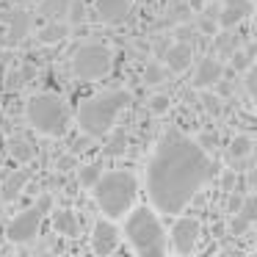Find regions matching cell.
Segmentation results:
<instances>
[{"instance_id": "6da1fadb", "label": "cell", "mask_w": 257, "mask_h": 257, "mask_svg": "<svg viewBox=\"0 0 257 257\" xmlns=\"http://www.w3.org/2000/svg\"><path fill=\"white\" fill-rule=\"evenodd\" d=\"M216 174L207 152L180 130H166L147 163V194L155 210L183 213Z\"/></svg>"}, {"instance_id": "7a4b0ae2", "label": "cell", "mask_w": 257, "mask_h": 257, "mask_svg": "<svg viewBox=\"0 0 257 257\" xmlns=\"http://www.w3.org/2000/svg\"><path fill=\"white\" fill-rule=\"evenodd\" d=\"M130 94L124 89H108V91H97V94L80 100L78 105V124L86 136L91 139H102L111 133V127L116 124L119 113L127 108Z\"/></svg>"}, {"instance_id": "3957f363", "label": "cell", "mask_w": 257, "mask_h": 257, "mask_svg": "<svg viewBox=\"0 0 257 257\" xmlns=\"http://www.w3.org/2000/svg\"><path fill=\"white\" fill-rule=\"evenodd\" d=\"M91 191H94V202L108 218H122L136 202L139 180L130 169H113V172L100 174Z\"/></svg>"}, {"instance_id": "277c9868", "label": "cell", "mask_w": 257, "mask_h": 257, "mask_svg": "<svg viewBox=\"0 0 257 257\" xmlns=\"http://www.w3.org/2000/svg\"><path fill=\"white\" fill-rule=\"evenodd\" d=\"M124 235H127L136 254H163L169 249L161 221L150 207H136L130 213L127 224H124Z\"/></svg>"}, {"instance_id": "5b68a950", "label": "cell", "mask_w": 257, "mask_h": 257, "mask_svg": "<svg viewBox=\"0 0 257 257\" xmlns=\"http://www.w3.org/2000/svg\"><path fill=\"white\" fill-rule=\"evenodd\" d=\"M25 119L34 130H39L42 136H64L67 133V122H69V113L67 105L58 94H34L25 105Z\"/></svg>"}, {"instance_id": "8992f818", "label": "cell", "mask_w": 257, "mask_h": 257, "mask_svg": "<svg viewBox=\"0 0 257 257\" xmlns=\"http://www.w3.org/2000/svg\"><path fill=\"white\" fill-rule=\"evenodd\" d=\"M113 67V53L108 45H83L75 50L72 56V75L83 83H94V80L105 78Z\"/></svg>"}, {"instance_id": "52a82bcc", "label": "cell", "mask_w": 257, "mask_h": 257, "mask_svg": "<svg viewBox=\"0 0 257 257\" xmlns=\"http://www.w3.org/2000/svg\"><path fill=\"white\" fill-rule=\"evenodd\" d=\"M53 207V196L50 194H42L39 202L36 205H31L28 210H23L20 216L12 218V224H9L6 235L12 243H28V240L36 238V232H39L42 221H45V213Z\"/></svg>"}, {"instance_id": "ba28073f", "label": "cell", "mask_w": 257, "mask_h": 257, "mask_svg": "<svg viewBox=\"0 0 257 257\" xmlns=\"http://www.w3.org/2000/svg\"><path fill=\"white\" fill-rule=\"evenodd\" d=\"M199 235H202L199 218H194V216L177 218L174 227H172V246H174V251H177V254H191V251L196 249Z\"/></svg>"}, {"instance_id": "9c48e42d", "label": "cell", "mask_w": 257, "mask_h": 257, "mask_svg": "<svg viewBox=\"0 0 257 257\" xmlns=\"http://www.w3.org/2000/svg\"><path fill=\"white\" fill-rule=\"evenodd\" d=\"M116 246H119V229L108 218H100L91 229V249L97 254H111V251H116Z\"/></svg>"}, {"instance_id": "30bf717a", "label": "cell", "mask_w": 257, "mask_h": 257, "mask_svg": "<svg viewBox=\"0 0 257 257\" xmlns=\"http://www.w3.org/2000/svg\"><path fill=\"white\" fill-rule=\"evenodd\" d=\"M94 12L100 17V23L105 25H119L127 20L130 14V0H97Z\"/></svg>"}, {"instance_id": "8fae6325", "label": "cell", "mask_w": 257, "mask_h": 257, "mask_svg": "<svg viewBox=\"0 0 257 257\" xmlns=\"http://www.w3.org/2000/svg\"><path fill=\"white\" fill-rule=\"evenodd\" d=\"M221 78H224V64L218 61V58L207 56L199 61V67H196V72H194V86L196 89H213V83L221 80Z\"/></svg>"}, {"instance_id": "7c38bea8", "label": "cell", "mask_w": 257, "mask_h": 257, "mask_svg": "<svg viewBox=\"0 0 257 257\" xmlns=\"http://www.w3.org/2000/svg\"><path fill=\"white\" fill-rule=\"evenodd\" d=\"M191 61H194V45H191V42L180 39L177 45L166 47V64H169L172 72H185V69L191 67Z\"/></svg>"}, {"instance_id": "4fadbf2b", "label": "cell", "mask_w": 257, "mask_h": 257, "mask_svg": "<svg viewBox=\"0 0 257 257\" xmlns=\"http://www.w3.org/2000/svg\"><path fill=\"white\" fill-rule=\"evenodd\" d=\"M31 28H34V14L25 12V9H14L12 17H9V42L20 45L31 34Z\"/></svg>"}, {"instance_id": "5bb4252c", "label": "cell", "mask_w": 257, "mask_h": 257, "mask_svg": "<svg viewBox=\"0 0 257 257\" xmlns=\"http://www.w3.org/2000/svg\"><path fill=\"white\" fill-rule=\"evenodd\" d=\"M28 180H31L28 169H17V172H12L6 180H3V185H0V199H3V202H14L25 191Z\"/></svg>"}, {"instance_id": "9a60e30c", "label": "cell", "mask_w": 257, "mask_h": 257, "mask_svg": "<svg viewBox=\"0 0 257 257\" xmlns=\"http://www.w3.org/2000/svg\"><path fill=\"white\" fill-rule=\"evenodd\" d=\"M67 36H69V25L64 23V20H50V23L39 31L42 45H58V42H64Z\"/></svg>"}, {"instance_id": "2e32d148", "label": "cell", "mask_w": 257, "mask_h": 257, "mask_svg": "<svg viewBox=\"0 0 257 257\" xmlns=\"http://www.w3.org/2000/svg\"><path fill=\"white\" fill-rule=\"evenodd\" d=\"M9 152H12V158L20 163H31L36 158V147L31 144L25 136H12V139H9Z\"/></svg>"}, {"instance_id": "e0dca14e", "label": "cell", "mask_w": 257, "mask_h": 257, "mask_svg": "<svg viewBox=\"0 0 257 257\" xmlns=\"http://www.w3.org/2000/svg\"><path fill=\"white\" fill-rule=\"evenodd\" d=\"M53 227H56L58 235H67V238H75L80 232V221L72 210H58L53 216Z\"/></svg>"}, {"instance_id": "ac0fdd59", "label": "cell", "mask_w": 257, "mask_h": 257, "mask_svg": "<svg viewBox=\"0 0 257 257\" xmlns=\"http://www.w3.org/2000/svg\"><path fill=\"white\" fill-rule=\"evenodd\" d=\"M69 6H72V0H42L39 14L45 20H67Z\"/></svg>"}, {"instance_id": "d6986e66", "label": "cell", "mask_w": 257, "mask_h": 257, "mask_svg": "<svg viewBox=\"0 0 257 257\" xmlns=\"http://www.w3.org/2000/svg\"><path fill=\"white\" fill-rule=\"evenodd\" d=\"M251 136H235L232 141H229V150H227V155H229V161H243L246 155L251 152Z\"/></svg>"}, {"instance_id": "ffe728a7", "label": "cell", "mask_w": 257, "mask_h": 257, "mask_svg": "<svg viewBox=\"0 0 257 257\" xmlns=\"http://www.w3.org/2000/svg\"><path fill=\"white\" fill-rule=\"evenodd\" d=\"M34 78V67H23V69H12L9 72V80H6V86L9 89H23L28 80Z\"/></svg>"}, {"instance_id": "44dd1931", "label": "cell", "mask_w": 257, "mask_h": 257, "mask_svg": "<svg viewBox=\"0 0 257 257\" xmlns=\"http://www.w3.org/2000/svg\"><path fill=\"white\" fill-rule=\"evenodd\" d=\"M216 17H218V25H221V28H235V25H238V23H243V14H240V12H235V9H229V6H224L221 9V14H216Z\"/></svg>"}, {"instance_id": "7402d4cb", "label": "cell", "mask_w": 257, "mask_h": 257, "mask_svg": "<svg viewBox=\"0 0 257 257\" xmlns=\"http://www.w3.org/2000/svg\"><path fill=\"white\" fill-rule=\"evenodd\" d=\"M235 213H238V216L240 218H246V221H254V218H257V199H254V194H249V196H246V199H243V205H240V207H235Z\"/></svg>"}, {"instance_id": "603a6c76", "label": "cell", "mask_w": 257, "mask_h": 257, "mask_svg": "<svg viewBox=\"0 0 257 257\" xmlns=\"http://www.w3.org/2000/svg\"><path fill=\"white\" fill-rule=\"evenodd\" d=\"M102 174V169L97 166V163H89V166H80V185L83 188H91V185L97 183V177Z\"/></svg>"}, {"instance_id": "cb8c5ba5", "label": "cell", "mask_w": 257, "mask_h": 257, "mask_svg": "<svg viewBox=\"0 0 257 257\" xmlns=\"http://www.w3.org/2000/svg\"><path fill=\"white\" fill-rule=\"evenodd\" d=\"M163 78H166V69H163L161 64H158V61H150V64H147V69H144V83L155 86V83H161Z\"/></svg>"}, {"instance_id": "d4e9b609", "label": "cell", "mask_w": 257, "mask_h": 257, "mask_svg": "<svg viewBox=\"0 0 257 257\" xmlns=\"http://www.w3.org/2000/svg\"><path fill=\"white\" fill-rule=\"evenodd\" d=\"M124 144H127V133H124V130H116V136H113L105 147V155H122Z\"/></svg>"}, {"instance_id": "484cf974", "label": "cell", "mask_w": 257, "mask_h": 257, "mask_svg": "<svg viewBox=\"0 0 257 257\" xmlns=\"http://www.w3.org/2000/svg\"><path fill=\"white\" fill-rule=\"evenodd\" d=\"M169 108H172V100H169L166 94H155V97L150 100V111H152V113H166Z\"/></svg>"}, {"instance_id": "4316f807", "label": "cell", "mask_w": 257, "mask_h": 257, "mask_svg": "<svg viewBox=\"0 0 257 257\" xmlns=\"http://www.w3.org/2000/svg\"><path fill=\"white\" fill-rule=\"evenodd\" d=\"M243 86H246V94H249V97H254V94H257V72H254V67H246Z\"/></svg>"}, {"instance_id": "83f0119b", "label": "cell", "mask_w": 257, "mask_h": 257, "mask_svg": "<svg viewBox=\"0 0 257 257\" xmlns=\"http://www.w3.org/2000/svg\"><path fill=\"white\" fill-rule=\"evenodd\" d=\"M224 6L235 9V12H240L243 17H249L251 14V0H224Z\"/></svg>"}, {"instance_id": "f1b7e54d", "label": "cell", "mask_w": 257, "mask_h": 257, "mask_svg": "<svg viewBox=\"0 0 257 257\" xmlns=\"http://www.w3.org/2000/svg\"><path fill=\"white\" fill-rule=\"evenodd\" d=\"M216 50L218 53H232L235 50V36H229V34H224V36H218V42H216Z\"/></svg>"}, {"instance_id": "f546056e", "label": "cell", "mask_w": 257, "mask_h": 257, "mask_svg": "<svg viewBox=\"0 0 257 257\" xmlns=\"http://www.w3.org/2000/svg\"><path fill=\"white\" fill-rule=\"evenodd\" d=\"M251 227V224L249 221H246V218H240L238 216V213H235V218H232V224H229V232H232L235 235V238H238V235H243L246 232V229H249Z\"/></svg>"}, {"instance_id": "4dcf8cb0", "label": "cell", "mask_w": 257, "mask_h": 257, "mask_svg": "<svg viewBox=\"0 0 257 257\" xmlns=\"http://www.w3.org/2000/svg\"><path fill=\"white\" fill-rule=\"evenodd\" d=\"M202 102H205V111L207 113H221V100H218L216 94H205V97H202Z\"/></svg>"}, {"instance_id": "1f68e13d", "label": "cell", "mask_w": 257, "mask_h": 257, "mask_svg": "<svg viewBox=\"0 0 257 257\" xmlns=\"http://www.w3.org/2000/svg\"><path fill=\"white\" fill-rule=\"evenodd\" d=\"M56 166L61 169V172H69V169L78 166V158H75V155H61V158L56 161Z\"/></svg>"}, {"instance_id": "d6a6232c", "label": "cell", "mask_w": 257, "mask_h": 257, "mask_svg": "<svg viewBox=\"0 0 257 257\" xmlns=\"http://www.w3.org/2000/svg\"><path fill=\"white\" fill-rule=\"evenodd\" d=\"M216 141H218L216 133H202L199 139H196V144H199L202 150H210V147H216Z\"/></svg>"}, {"instance_id": "836d02e7", "label": "cell", "mask_w": 257, "mask_h": 257, "mask_svg": "<svg viewBox=\"0 0 257 257\" xmlns=\"http://www.w3.org/2000/svg\"><path fill=\"white\" fill-rule=\"evenodd\" d=\"M232 183H235V174L232 172H224V177H221V185H224V188H232Z\"/></svg>"}, {"instance_id": "e575fe53", "label": "cell", "mask_w": 257, "mask_h": 257, "mask_svg": "<svg viewBox=\"0 0 257 257\" xmlns=\"http://www.w3.org/2000/svg\"><path fill=\"white\" fill-rule=\"evenodd\" d=\"M199 28L205 31V34H213V20L210 17H202L199 20Z\"/></svg>"}, {"instance_id": "d590c367", "label": "cell", "mask_w": 257, "mask_h": 257, "mask_svg": "<svg viewBox=\"0 0 257 257\" xmlns=\"http://www.w3.org/2000/svg\"><path fill=\"white\" fill-rule=\"evenodd\" d=\"M0 124H6V116H3V113H0Z\"/></svg>"}]
</instances>
